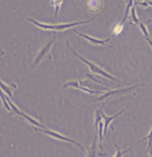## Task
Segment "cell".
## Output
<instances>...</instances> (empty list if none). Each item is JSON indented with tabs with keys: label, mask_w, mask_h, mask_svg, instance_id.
I'll return each mask as SVG.
<instances>
[{
	"label": "cell",
	"mask_w": 152,
	"mask_h": 157,
	"mask_svg": "<svg viewBox=\"0 0 152 157\" xmlns=\"http://www.w3.org/2000/svg\"><path fill=\"white\" fill-rule=\"evenodd\" d=\"M28 21H30L32 24L36 25L37 27L42 29L44 30H52V31H64L66 29H69L70 28H74L78 25H81V24H88L90 23L94 20V18L91 19H88V20H85V21L80 22H73V23H64V24H44V23H40L36 20H34L33 18H28Z\"/></svg>",
	"instance_id": "1"
},
{
	"label": "cell",
	"mask_w": 152,
	"mask_h": 157,
	"mask_svg": "<svg viewBox=\"0 0 152 157\" xmlns=\"http://www.w3.org/2000/svg\"><path fill=\"white\" fill-rule=\"evenodd\" d=\"M67 46H68V48H70V50H71V52L73 53L74 55H75L76 57H78L80 59V60L82 61L83 63H85L87 66L89 67V70L91 71L92 73H94V74H97V75H100L101 76H103V77H105V78H110V79H111L112 81H115L116 82V83H120V84H125L124 82H122L120 81V80H119V79H117L116 78H115L114 76H112L111 75H110L109 73H107L106 71L104 70H103L101 67L100 66H98V65H96L95 63H93V62H91V61H89L88 60V59H86L85 58H84L83 56H81V55H79L77 52L70 45V43L68 42L67 41Z\"/></svg>",
	"instance_id": "2"
},
{
	"label": "cell",
	"mask_w": 152,
	"mask_h": 157,
	"mask_svg": "<svg viewBox=\"0 0 152 157\" xmlns=\"http://www.w3.org/2000/svg\"><path fill=\"white\" fill-rule=\"evenodd\" d=\"M142 86H145V87H147L148 85H144V84H139V85H132V86H130V87L123 88V89H118V90H109L104 93L101 96L98 97L97 99H95L94 101H103L105 99H107V101H109L110 99L112 98H116V97H119L122 95V94H125L126 93H129L131 92V90H134L135 89L139 87H142Z\"/></svg>",
	"instance_id": "3"
},
{
	"label": "cell",
	"mask_w": 152,
	"mask_h": 157,
	"mask_svg": "<svg viewBox=\"0 0 152 157\" xmlns=\"http://www.w3.org/2000/svg\"><path fill=\"white\" fill-rule=\"evenodd\" d=\"M34 129L36 130V131L40 132V133L45 134V135H47V136H49L50 137H53V138H55V139L59 140H61V141L70 142V143L73 144V145H77L79 148L81 149V151H82L83 152H85V149H84V147H83L82 145H80V143H79V142L76 141V140H74L73 139H70V137L63 136V135H61V134L56 132V131H54V130H48V129H41V128H38V127H34Z\"/></svg>",
	"instance_id": "4"
},
{
	"label": "cell",
	"mask_w": 152,
	"mask_h": 157,
	"mask_svg": "<svg viewBox=\"0 0 152 157\" xmlns=\"http://www.w3.org/2000/svg\"><path fill=\"white\" fill-rule=\"evenodd\" d=\"M55 38L56 37L54 36L53 39L49 41V44H47L44 47H43L41 49H40V51L39 52V54L35 58V59H34V67L37 66L39 63L43 61L44 59H51V57H50V55H49V53H50V50H51L52 46H53V44L55 42Z\"/></svg>",
	"instance_id": "5"
},
{
	"label": "cell",
	"mask_w": 152,
	"mask_h": 157,
	"mask_svg": "<svg viewBox=\"0 0 152 157\" xmlns=\"http://www.w3.org/2000/svg\"><path fill=\"white\" fill-rule=\"evenodd\" d=\"M73 32L76 34H78L80 37H82L84 39H85L87 41L90 43L91 44H94V45H106L109 46V44L107 43L109 42L110 40V38H108L106 39H95L94 37L89 36V35H87V34H85V33H80V32H78L76 30H73Z\"/></svg>",
	"instance_id": "6"
},
{
	"label": "cell",
	"mask_w": 152,
	"mask_h": 157,
	"mask_svg": "<svg viewBox=\"0 0 152 157\" xmlns=\"http://www.w3.org/2000/svg\"><path fill=\"white\" fill-rule=\"evenodd\" d=\"M125 110V109H123L119 112V113H117L116 115H112V116H108V115H106L104 114V108L102 109V110H101V115H102V120H104V136H106L107 130H108L109 126L111 125V122H112L115 119L119 117L120 115H121L122 113H124Z\"/></svg>",
	"instance_id": "7"
},
{
	"label": "cell",
	"mask_w": 152,
	"mask_h": 157,
	"mask_svg": "<svg viewBox=\"0 0 152 157\" xmlns=\"http://www.w3.org/2000/svg\"><path fill=\"white\" fill-rule=\"evenodd\" d=\"M68 87H73L74 89H78V90H80L84 91V92H86L88 94H100V93H103V91H97V90H90L89 88L84 87V86H81L79 85V81H75V80H73V81L67 82L66 84L64 85V88L66 89Z\"/></svg>",
	"instance_id": "8"
},
{
	"label": "cell",
	"mask_w": 152,
	"mask_h": 157,
	"mask_svg": "<svg viewBox=\"0 0 152 157\" xmlns=\"http://www.w3.org/2000/svg\"><path fill=\"white\" fill-rule=\"evenodd\" d=\"M98 134H95L94 136V141L92 143L91 146L88 149V152H87V157H97L98 155H104L106 154H101L99 152L97 149V144H96V140H97Z\"/></svg>",
	"instance_id": "9"
},
{
	"label": "cell",
	"mask_w": 152,
	"mask_h": 157,
	"mask_svg": "<svg viewBox=\"0 0 152 157\" xmlns=\"http://www.w3.org/2000/svg\"><path fill=\"white\" fill-rule=\"evenodd\" d=\"M0 89L8 95V96L13 100V91L17 89V85L12 84V85H6L0 79Z\"/></svg>",
	"instance_id": "10"
},
{
	"label": "cell",
	"mask_w": 152,
	"mask_h": 157,
	"mask_svg": "<svg viewBox=\"0 0 152 157\" xmlns=\"http://www.w3.org/2000/svg\"><path fill=\"white\" fill-rule=\"evenodd\" d=\"M21 118L23 119H25L26 121L31 124L32 125H34V127H38V128H41V129H46V127L44 125V124H40L39 121H37L36 120H34V118L31 117L28 115H27L26 113H25L24 111H22L21 113Z\"/></svg>",
	"instance_id": "11"
},
{
	"label": "cell",
	"mask_w": 152,
	"mask_h": 157,
	"mask_svg": "<svg viewBox=\"0 0 152 157\" xmlns=\"http://www.w3.org/2000/svg\"><path fill=\"white\" fill-rule=\"evenodd\" d=\"M103 131H104V122L101 121L99 124V129H98V135H99V147L100 150L102 151L103 147H102V143H103Z\"/></svg>",
	"instance_id": "12"
},
{
	"label": "cell",
	"mask_w": 152,
	"mask_h": 157,
	"mask_svg": "<svg viewBox=\"0 0 152 157\" xmlns=\"http://www.w3.org/2000/svg\"><path fill=\"white\" fill-rule=\"evenodd\" d=\"M133 3H134V1H129L127 3V6H126V9H125V15H124V18L122 19V21L120 23V24H118L120 27L123 28V25L125 24V22L126 21V19L128 18V15H129V12H130V9H131V7L133 6Z\"/></svg>",
	"instance_id": "13"
},
{
	"label": "cell",
	"mask_w": 152,
	"mask_h": 157,
	"mask_svg": "<svg viewBox=\"0 0 152 157\" xmlns=\"http://www.w3.org/2000/svg\"><path fill=\"white\" fill-rule=\"evenodd\" d=\"M52 4L55 7V18L58 17L59 11V8H60L61 4L63 3V1H59V0H55V1H52Z\"/></svg>",
	"instance_id": "14"
},
{
	"label": "cell",
	"mask_w": 152,
	"mask_h": 157,
	"mask_svg": "<svg viewBox=\"0 0 152 157\" xmlns=\"http://www.w3.org/2000/svg\"><path fill=\"white\" fill-rule=\"evenodd\" d=\"M138 25L140 26V30L142 31L144 36H145V39H150V34H149V33H148L147 28H146V26L145 25V24H144V23H142V22H140Z\"/></svg>",
	"instance_id": "15"
},
{
	"label": "cell",
	"mask_w": 152,
	"mask_h": 157,
	"mask_svg": "<svg viewBox=\"0 0 152 157\" xmlns=\"http://www.w3.org/2000/svg\"><path fill=\"white\" fill-rule=\"evenodd\" d=\"M116 148L117 149V151H116V154L113 157H123L124 155L128 153V152H129V151H131V147H130V148L126 149V150H125V151H121V150H120V149H119L118 146H116Z\"/></svg>",
	"instance_id": "16"
},
{
	"label": "cell",
	"mask_w": 152,
	"mask_h": 157,
	"mask_svg": "<svg viewBox=\"0 0 152 157\" xmlns=\"http://www.w3.org/2000/svg\"><path fill=\"white\" fill-rule=\"evenodd\" d=\"M149 140V143H148V144H149V145H148V148H150V147H152V128L150 129V133L147 135V136H146L145 138L140 139L138 142L142 141V140ZM138 142H137V143H138Z\"/></svg>",
	"instance_id": "17"
},
{
	"label": "cell",
	"mask_w": 152,
	"mask_h": 157,
	"mask_svg": "<svg viewBox=\"0 0 152 157\" xmlns=\"http://www.w3.org/2000/svg\"><path fill=\"white\" fill-rule=\"evenodd\" d=\"M131 17L133 18V20L135 23V24H139L140 21H139V18H137L136 13H135V4L131 8Z\"/></svg>",
	"instance_id": "18"
},
{
	"label": "cell",
	"mask_w": 152,
	"mask_h": 157,
	"mask_svg": "<svg viewBox=\"0 0 152 157\" xmlns=\"http://www.w3.org/2000/svg\"><path fill=\"white\" fill-rule=\"evenodd\" d=\"M148 153H149L150 156L152 157V147H150V148H148Z\"/></svg>",
	"instance_id": "19"
},
{
	"label": "cell",
	"mask_w": 152,
	"mask_h": 157,
	"mask_svg": "<svg viewBox=\"0 0 152 157\" xmlns=\"http://www.w3.org/2000/svg\"><path fill=\"white\" fill-rule=\"evenodd\" d=\"M5 55V53L3 52V50L2 49V48H0V57H1V56H3V55Z\"/></svg>",
	"instance_id": "20"
},
{
	"label": "cell",
	"mask_w": 152,
	"mask_h": 157,
	"mask_svg": "<svg viewBox=\"0 0 152 157\" xmlns=\"http://www.w3.org/2000/svg\"><path fill=\"white\" fill-rule=\"evenodd\" d=\"M146 39V41H148V43L150 44V45L151 46V48H152V41L151 40H150V39Z\"/></svg>",
	"instance_id": "21"
},
{
	"label": "cell",
	"mask_w": 152,
	"mask_h": 157,
	"mask_svg": "<svg viewBox=\"0 0 152 157\" xmlns=\"http://www.w3.org/2000/svg\"><path fill=\"white\" fill-rule=\"evenodd\" d=\"M147 3H148V5L152 6V1H147Z\"/></svg>",
	"instance_id": "22"
},
{
	"label": "cell",
	"mask_w": 152,
	"mask_h": 157,
	"mask_svg": "<svg viewBox=\"0 0 152 157\" xmlns=\"http://www.w3.org/2000/svg\"><path fill=\"white\" fill-rule=\"evenodd\" d=\"M0 142L2 143V140H1V137H0Z\"/></svg>",
	"instance_id": "23"
}]
</instances>
